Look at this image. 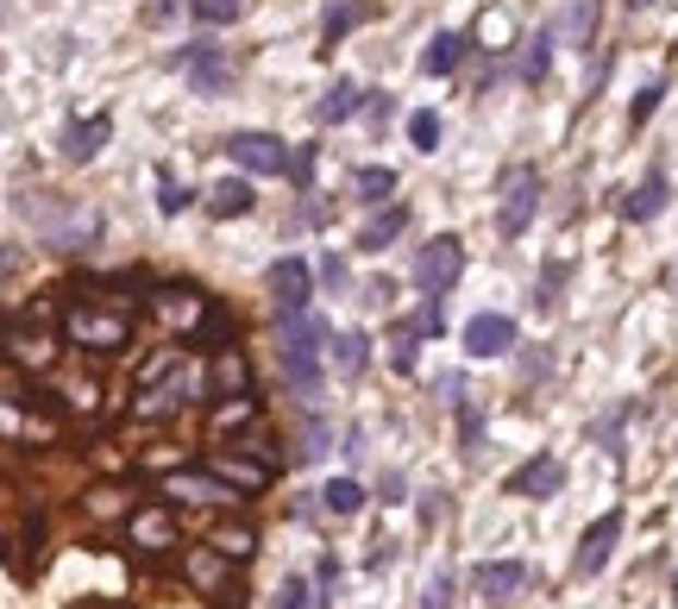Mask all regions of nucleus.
Returning <instances> with one entry per match:
<instances>
[{
  "label": "nucleus",
  "mask_w": 678,
  "mask_h": 609,
  "mask_svg": "<svg viewBox=\"0 0 678 609\" xmlns=\"http://www.w3.org/2000/svg\"><path fill=\"white\" fill-rule=\"evenodd\" d=\"M333 339L321 314H283V378L301 396H321V346Z\"/></svg>",
  "instance_id": "f257e3e1"
},
{
  "label": "nucleus",
  "mask_w": 678,
  "mask_h": 609,
  "mask_svg": "<svg viewBox=\"0 0 678 609\" xmlns=\"http://www.w3.org/2000/svg\"><path fill=\"white\" fill-rule=\"evenodd\" d=\"M534 207H540V177L515 164V170H502V202H497V232L502 239H522L534 227Z\"/></svg>",
  "instance_id": "f03ea898"
},
{
  "label": "nucleus",
  "mask_w": 678,
  "mask_h": 609,
  "mask_svg": "<svg viewBox=\"0 0 678 609\" xmlns=\"http://www.w3.org/2000/svg\"><path fill=\"white\" fill-rule=\"evenodd\" d=\"M459 277H465V239L459 232H433L421 246V258H415V283L427 296H447Z\"/></svg>",
  "instance_id": "7ed1b4c3"
},
{
  "label": "nucleus",
  "mask_w": 678,
  "mask_h": 609,
  "mask_svg": "<svg viewBox=\"0 0 678 609\" xmlns=\"http://www.w3.org/2000/svg\"><path fill=\"white\" fill-rule=\"evenodd\" d=\"M226 157H233L246 177H283V170H296V157H289V145H283L276 132H233V139H226Z\"/></svg>",
  "instance_id": "20e7f679"
},
{
  "label": "nucleus",
  "mask_w": 678,
  "mask_h": 609,
  "mask_svg": "<svg viewBox=\"0 0 678 609\" xmlns=\"http://www.w3.org/2000/svg\"><path fill=\"white\" fill-rule=\"evenodd\" d=\"M63 333H70L75 346H88V353H120L126 339H132V314H100V308H75L70 321H63Z\"/></svg>",
  "instance_id": "39448f33"
},
{
  "label": "nucleus",
  "mask_w": 678,
  "mask_h": 609,
  "mask_svg": "<svg viewBox=\"0 0 678 609\" xmlns=\"http://www.w3.org/2000/svg\"><path fill=\"white\" fill-rule=\"evenodd\" d=\"M308 289H314L308 258H276V264H271V302H276V314H308Z\"/></svg>",
  "instance_id": "423d86ee"
},
{
  "label": "nucleus",
  "mask_w": 678,
  "mask_h": 609,
  "mask_svg": "<svg viewBox=\"0 0 678 609\" xmlns=\"http://www.w3.org/2000/svg\"><path fill=\"white\" fill-rule=\"evenodd\" d=\"M182 76H189V88L195 95H221L226 82H233V57L226 51H214V45H182Z\"/></svg>",
  "instance_id": "0eeeda50"
},
{
  "label": "nucleus",
  "mask_w": 678,
  "mask_h": 609,
  "mask_svg": "<svg viewBox=\"0 0 678 609\" xmlns=\"http://www.w3.org/2000/svg\"><path fill=\"white\" fill-rule=\"evenodd\" d=\"M515 346V321L509 314H472L465 321V353L472 358H502Z\"/></svg>",
  "instance_id": "6e6552de"
},
{
  "label": "nucleus",
  "mask_w": 678,
  "mask_h": 609,
  "mask_svg": "<svg viewBox=\"0 0 678 609\" xmlns=\"http://www.w3.org/2000/svg\"><path fill=\"white\" fill-rule=\"evenodd\" d=\"M616 534H622V509H609V515H597V522H591L584 547H578V578H597L603 565H609V547H616Z\"/></svg>",
  "instance_id": "1a4fd4ad"
},
{
  "label": "nucleus",
  "mask_w": 678,
  "mask_h": 609,
  "mask_svg": "<svg viewBox=\"0 0 678 609\" xmlns=\"http://www.w3.org/2000/svg\"><path fill=\"white\" fill-rule=\"evenodd\" d=\"M114 139V114H88V120H70L63 127V157L70 164H88V157H100V145Z\"/></svg>",
  "instance_id": "9d476101"
},
{
  "label": "nucleus",
  "mask_w": 678,
  "mask_h": 609,
  "mask_svg": "<svg viewBox=\"0 0 678 609\" xmlns=\"http://www.w3.org/2000/svg\"><path fill=\"white\" fill-rule=\"evenodd\" d=\"M472 584H477V597H490V604H509V597H522L527 565H522V559H497V565H477Z\"/></svg>",
  "instance_id": "9b49d317"
},
{
  "label": "nucleus",
  "mask_w": 678,
  "mask_h": 609,
  "mask_svg": "<svg viewBox=\"0 0 678 609\" xmlns=\"http://www.w3.org/2000/svg\"><path fill=\"white\" fill-rule=\"evenodd\" d=\"M559 483H566V465H559L552 453H540L534 465H522V471L509 478V497H552Z\"/></svg>",
  "instance_id": "f8f14e48"
},
{
  "label": "nucleus",
  "mask_w": 678,
  "mask_h": 609,
  "mask_svg": "<svg viewBox=\"0 0 678 609\" xmlns=\"http://www.w3.org/2000/svg\"><path fill=\"white\" fill-rule=\"evenodd\" d=\"M465 51H472V38L465 32H433L421 51V76H452L459 63H465Z\"/></svg>",
  "instance_id": "ddd939ff"
},
{
  "label": "nucleus",
  "mask_w": 678,
  "mask_h": 609,
  "mask_svg": "<svg viewBox=\"0 0 678 609\" xmlns=\"http://www.w3.org/2000/svg\"><path fill=\"white\" fill-rule=\"evenodd\" d=\"M666 202H673V182H666V170H647V182H641V189L622 202V220H634V227H641V220H653V214H666Z\"/></svg>",
  "instance_id": "4468645a"
},
{
  "label": "nucleus",
  "mask_w": 678,
  "mask_h": 609,
  "mask_svg": "<svg viewBox=\"0 0 678 609\" xmlns=\"http://www.w3.org/2000/svg\"><path fill=\"white\" fill-rule=\"evenodd\" d=\"M239 483L221 478V471H176L170 478V497H195V503H233Z\"/></svg>",
  "instance_id": "2eb2a0df"
},
{
  "label": "nucleus",
  "mask_w": 678,
  "mask_h": 609,
  "mask_svg": "<svg viewBox=\"0 0 678 609\" xmlns=\"http://www.w3.org/2000/svg\"><path fill=\"white\" fill-rule=\"evenodd\" d=\"M358 107H365V88H358L352 76H340V82H333V88L321 95V107H314V120H321V127H340V120H352Z\"/></svg>",
  "instance_id": "dca6fc26"
},
{
  "label": "nucleus",
  "mask_w": 678,
  "mask_h": 609,
  "mask_svg": "<svg viewBox=\"0 0 678 609\" xmlns=\"http://www.w3.org/2000/svg\"><path fill=\"white\" fill-rule=\"evenodd\" d=\"M251 202H258V195H251L246 177H226V182L207 189V214H214V220H239V214H251Z\"/></svg>",
  "instance_id": "f3484780"
},
{
  "label": "nucleus",
  "mask_w": 678,
  "mask_h": 609,
  "mask_svg": "<svg viewBox=\"0 0 678 609\" xmlns=\"http://www.w3.org/2000/svg\"><path fill=\"white\" fill-rule=\"evenodd\" d=\"M157 314L170 321V327H195V321H207V308H201V296L195 289H157Z\"/></svg>",
  "instance_id": "a211bd4d"
},
{
  "label": "nucleus",
  "mask_w": 678,
  "mask_h": 609,
  "mask_svg": "<svg viewBox=\"0 0 678 609\" xmlns=\"http://www.w3.org/2000/svg\"><path fill=\"white\" fill-rule=\"evenodd\" d=\"M326 353H333V371H340V378H358V371L371 365V339H365V333H333Z\"/></svg>",
  "instance_id": "6ab92c4d"
},
{
  "label": "nucleus",
  "mask_w": 678,
  "mask_h": 609,
  "mask_svg": "<svg viewBox=\"0 0 678 609\" xmlns=\"http://www.w3.org/2000/svg\"><path fill=\"white\" fill-rule=\"evenodd\" d=\"M352 195H358V202H390V195H396V170H390V164H358V170H352Z\"/></svg>",
  "instance_id": "aec40b11"
},
{
  "label": "nucleus",
  "mask_w": 678,
  "mask_h": 609,
  "mask_svg": "<svg viewBox=\"0 0 678 609\" xmlns=\"http://www.w3.org/2000/svg\"><path fill=\"white\" fill-rule=\"evenodd\" d=\"M214 471H221V478H233L239 490H258V483H271V465H264V458H246L239 446L214 458Z\"/></svg>",
  "instance_id": "412c9836"
},
{
  "label": "nucleus",
  "mask_w": 678,
  "mask_h": 609,
  "mask_svg": "<svg viewBox=\"0 0 678 609\" xmlns=\"http://www.w3.org/2000/svg\"><path fill=\"white\" fill-rule=\"evenodd\" d=\"M358 20H371V0H333V7H326V20H321L326 51H333V45H340V38H346Z\"/></svg>",
  "instance_id": "4be33fe9"
},
{
  "label": "nucleus",
  "mask_w": 678,
  "mask_h": 609,
  "mask_svg": "<svg viewBox=\"0 0 678 609\" xmlns=\"http://www.w3.org/2000/svg\"><path fill=\"white\" fill-rule=\"evenodd\" d=\"M597 32V0H572L559 20H552V38H566V45H584Z\"/></svg>",
  "instance_id": "5701e85b"
},
{
  "label": "nucleus",
  "mask_w": 678,
  "mask_h": 609,
  "mask_svg": "<svg viewBox=\"0 0 678 609\" xmlns=\"http://www.w3.org/2000/svg\"><path fill=\"white\" fill-rule=\"evenodd\" d=\"M246 383H251V365L233 353V346H221V353H214V371H207V390L226 396V390H246Z\"/></svg>",
  "instance_id": "b1692460"
},
{
  "label": "nucleus",
  "mask_w": 678,
  "mask_h": 609,
  "mask_svg": "<svg viewBox=\"0 0 678 609\" xmlns=\"http://www.w3.org/2000/svg\"><path fill=\"white\" fill-rule=\"evenodd\" d=\"M402 227H408V207H383L377 220H365V227H358V252H383Z\"/></svg>",
  "instance_id": "393cba45"
},
{
  "label": "nucleus",
  "mask_w": 678,
  "mask_h": 609,
  "mask_svg": "<svg viewBox=\"0 0 678 609\" xmlns=\"http://www.w3.org/2000/svg\"><path fill=\"white\" fill-rule=\"evenodd\" d=\"M552 45H559V38H552V26H547V32H534V38H527V51H522V63H515V70H522V82H547V63H552Z\"/></svg>",
  "instance_id": "a878e982"
},
{
  "label": "nucleus",
  "mask_w": 678,
  "mask_h": 609,
  "mask_svg": "<svg viewBox=\"0 0 678 609\" xmlns=\"http://www.w3.org/2000/svg\"><path fill=\"white\" fill-rule=\"evenodd\" d=\"M7 346H13V365H50V353H57L45 333H25L20 321H13V333H7Z\"/></svg>",
  "instance_id": "bb28decb"
},
{
  "label": "nucleus",
  "mask_w": 678,
  "mask_h": 609,
  "mask_svg": "<svg viewBox=\"0 0 678 609\" xmlns=\"http://www.w3.org/2000/svg\"><path fill=\"white\" fill-rule=\"evenodd\" d=\"M321 503L333 509V515H358V509H365V490H358L352 478H333V483L321 490Z\"/></svg>",
  "instance_id": "cd10ccee"
},
{
  "label": "nucleus",
  "mask_w": 678,
  "mask_h": 609,
  "mask_svg": "<svg viewBox=\"0 0 678 609\" xmlns=\"http://www.w3.org/2000/svg\"><path fill=\"white\" fill-rule=\"evenodd\" d=\"M189 13H195L201 26H226V20L246 13V0H189Z\"/></svg>",
  "instance_id": "c85d7f7f"
},
{
  "label": "nucleus",
  "mask_w": 678,
  "mask_h": 609,
  "mask_svg": "<svg viewBox=\"0 0 678 609\" xmlns=\"http://www.w3.org/2000/svg\"><path fill=\"white\" fill-rule=\"evenodd\" d=\"M408 145H415V152H433V145H440V114H408Z\"/></svg>",
  "instance_id": "c756f323"
},
{
  "label": "nucleus",
  "mask_w": 678,
  "mask_h": 609,
  "mask_svg": "<svg viewBox=\"0 0 678 609\" xmlns=\"http://www.w3.org/2000/svg\"><path fill=\"white\" fill-rule=\"evenodd\" d=\"M459 446H465V453L484 446V408L477 403H459Z\"/></svg>",
  "instance_id": "7c9ffc66"
},
{
  "label": "nucleus",
  "mask_w": 678,
  "mask_h": 609,
  "mask_svg": "<svg viewBox=\"0 0 678 609\" xmlns=\"http://www.w3.org/2000/svg\"><path fill=\"white\" fill-rule=\"evenodd\" d=\"M271 609H314V597H308V578H296V572H289V578L276 584Z\"/></svg>",
  "instance_id": "2f4dec72"
},
{
  "label": "nucleus",
  "mask_w": 678,
  "mask_h": 609,
  "mask_svg": "<svg viewBox=\"0 0 678 609\" xmlns=\"http://www.w3.org/2000/svg\"><path fill=\"white\" fill-rule=\"evenodd\" d=\"M189 202H195V195H189V189L170 177V170H157V207H164V214H182Z\"/></svg>",
  "instance_id": "473e14b6"
},
{
  "label": "nucleus",
  "mask_w": 678,
  "mask_h": 609,
  "mask_svg": "<svg viewBox=\"0 0 678 609\" xmlns=\"http://www.w3.org/2000/svg\"><path fill=\"white\" fill-rule=\"evenodd\" d=\"M659 95H666V88H659V82H647V88H641V95H634V107H628V127L641 132L653 120V107H659Z\"/></svg>",
  "instance_id": "72a5a7b5"
},
{
  "label": "nucleus",
  "mask_w": 678,
  "mask_h": 609,
  "mask_svg": "<svg viewBox=\"0 0 678 609\" xmlns=\"http://www.w3.org/2000/svg\"><path fill=\"white\" fill-rule=\"evenodd\" d=\"M421 609H452V578H447V572H433V578H427Z\"/></svg>",
  "instance_id": "f704fd0d"
},
{
  "label": "nucleus",
  "mask_w": 678,
  "mask_h": 609,
  "mask_svg": "<svg viewBox=\"0 0 678 609\" xmlns=\"http://www.w3.org/2000/svg\"><path fill=\"white\" fill-rule=\"evenodd\" d=\"M214 547H221L226 559H246V553H251V528H226L221 540H214Z\"/></svg>",
  "instance_id": "c9c22d12"
},
{
  "label": "nucleus",
  "mask_w": 678,
  "mask_h": 609,
  "mask_svg": "<svg viewBox=\"0 0 678 609\" xmlns=\"http://www.w3.org/2000/svg\"><path fill=\"white\" fill-rule=\"evenodd\" d=\"M251 415H258V403H251V396H239V403H226L214 421H221V428H239V421H251Z\"/></svg>",
  "instance_id": "e433bc0d"
},
{
  "label": "nucleus",
  "mask_w": 678,
  "mask_h": 609,
  "mask_svg": "<svg viewBox=\"0 0 678 609\" xmlns=\"http://www.w3.org/2000/svg\"><path fill=\"white\" fill-rule=\"evenodd\" d=\"M139 540L164 547V540H170V522H164V515H145V522H139Z\"/></svg>",
  "instance_id": "4c0bfd02"
},
{
  "label": "nucleus",
  "mask_w": 678,
  "mask_h": 609,
  "mask_svg": "<svg viewBox=\"0 0 678 609\" xmlns=\"http://www.w3.org/2000/svg\"><path fill=\"white\" fill-rule=\"evenodd\" d=\"M321 283H333V289H340V283H346V264H340V258H333V252L321 258Z\"/></svg>",
  "instance_id": "58836bf2"
},
{
  "label": "nucleus",
  "mask_w": 678,
  "mask_h": 609,
  "mask_svg": "<svg viewBox=\"0 0 678 609\" xmlns=\"http://www.w3.org/2000/svg\"><path fill=\"white\" fill-rule=\"evenodd\" d=\"M390 296H396V283H390V277H377V283H365V302H390Z\"/></svg>",
  "instance_id": "ea45409f"
},
{
  "label": "nucleus",
  "mask_w": 678,
  "mask_h": 609,
  "mask_svg": "<svg viewBox=\"0 0 678 609\" xmlns=\"http://www.w3.org/2000/svg\"><path fill=\"white\" fill-rule=\"evenodd\" d=\"M289 177H296L301 189H308V177H314V152H301V157H296V170H289Z\"/></svg>",
  "instance_id": "a19ab883"
},
{
  "label": "nucleus",
  "mask_w": 678,
  "mask_h": 609,
  "mask_svg": "<svg viewBox=\"0 0 678 609\" xmlns=\"http://www.w3.org/2000/svg\"><path fill=\"white\" fill-rule=\"evenodd\" d=\"M673 590H678V584H673Z\"/></svg>",
  "instance_id": "79ce46f5"
}]
</instances>
